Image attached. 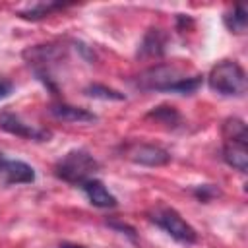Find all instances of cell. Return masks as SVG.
<instances>
[{"label":"cell","mask_w":248,"mask_h":248,"mask_svg":"<svg viewBox=\"0 0 248 248\" xmlns=\"http://www.w3.org/2000/svg\"><path fill=\"white\" fill-rule=\"evenodd\" d=\"M60 248H85V246H79V244H70V242H64V244H60Z\"/></svg>","instance_id":"obj_20"},{"label":"cell","mask_w":248,"mask_h":248,"mask_svg":"<svg viewBox=\"0 0 248 248\" xmlns=\"http://www.w3.org/2000/svg\"><path fill=\"white\" fill-rule=\"evenodd\" d=\"M0 178L4 184H31L35 180V170L19 159H4L0 165Z\"/></svg>","instance_id":"obj_7"},{"label":"cell","mask_w":248,"mask_h":248,"mask_svg":"<svg viewBox=\"0 0 248 248\" xmlns=\"http://www.w3.org/2000/svg\"><path fill=\"white\" fill-rule=\"evenodd\" d=\"M99 161L87 151V149H70L54 163V176L72 184L81 186L85 180L95 178V172L99 170Z\"/></svg>","instance_id":"obj_2"},{"label":"cell","mask_w":248,"mask_h":248,"mask_svg":"<svg viewBox=\"0 0 248 248\" xmlns=\"http://www.w3.org/2000/svg\"><path fill=\"white\" fill-rule=\"evenodd\" d=\"M0 128L8 134H14V136H19L25 140H33V141H48V138L52 136L48 130L33 126L29 122H25L19 114L10 112V110L0 112Z\"/></svg>","instance_id":"obj_5"},{"label":"cell","mask_w":248,"mask_h":248,"mask_svg":"<svg viewBox=\"0 0 248 248\" xmlns=\"http://www.w3.org/2000/svg\"><path fill=\"white\" fill-rule=\"evenodd\" d=\"M68 4H62V2H37V4H31L23 10H17L16 16L21 17V19H29V21H37V19H43L58 10H64Z\"/></svg>","instance_id":"obj_12"},{"label":"cell","mask_w":248,"mask_h":248,"mask_svg":"<svg viewBox=\"0 0 248 248\" xmlns=\"http://www.w3.org/2000/svg\"><path fill=\"white\" fill-rule=\"evenodd\" d=\"M223 161L240 170H248V141H225L223 143Z\"/></svg>","instance_id":"obj_11"},{"label":"cell","mask_w":248,"mask_h":248,"mask_svg":"<svg viewBox=\"0 0 248 248\" xmlns=\"http://www.w3.org/2000/svg\"><path fill=\"white\" fill-rule=\"evenodd\" d=\"M48 112H50L54 118L64 120V122L87 124V122H95V120H97V114H93L91 110L81 108V107H74V105H68V103L50 105V107H48Z\"/></svg>","instance_id":"obj_10"},{"label":"cell","mask_w":248,"mask_h":248,"mask_svg":"<svg viewBox=\"0 0 248 248\" xmlns=\"http://www.w3.org/2000/svg\"><path fill=\"white\" fill-rule=\"evenodd\" d=\"M79 188H81L83 194L87 196L89 203L95 205V207H101V209H112V207L118 205V200H116V198L108 192V188H107L101 180H97V178H89V180H85Z\"/></svg>","instance_id":"obj_8"},{"label":"cell","mask_w":248,"mask_h":248,"mask_svg":"<svg viewBox=\"0 0 248 248\" xmlns=\"http://www.w3.org/2000/svg\"><path fill=\"white\" fill-rule=\"evenodd\" d=\"M147 215H149L151 223H155L159 229H163L176 242H180V244H194L198 240L196 229L188 221H184L182 215L176 209H172L169 205H157Z\"/></svg>","instance_id":"obj_4"},{"label":"cell","mask_w":248,"mask_h":248,"mask_svg":"<svg viewBox=\"0 0 248 248\" xmlns=\"http://www.w3.org/2000/svg\"><path fill=\"white\" fill-rule=\"evenodd\" d=\"M12 91H14V85L10 81H6V79H0V101L6 99Z\"/></svg>","instance_id":"obj_19"},{"label":"cell","mask_w":248,"mask_h":248,"mask_svg":"<svg viewBox=\"0 0 248 248\" xmlns=\"http://www.w3.org/2000/svg\"><path fill=\"white\" fill-rule=\"evenodd\" d=\"M223 138L225 141H248V128L244 124V120L232 116V118H227L223 122Z\"/></svg>","instance_id":"obj_14"},{"label":"cell","mask_w":248,"mask_h":248,"mask_svg":"<svg viewBox=\"0 0 248 248\" xmlns=\"http://www.w3.org/2000/svg\"><path fill=\"white\" fill-rule=\"evenodd\" d=\"M147 118H153V120H157V122H161V124H165L169 128H176L180 124V120H182L180 118V112L174 107H170V105H159V107H155L153 110L147 112Z\"/></svg>","instance_id":"obj_15"},{"label":"cell","mask_w":248,"mask_h":248,"mask_svg":"<svg viewBox=\"0 0 248 248\" xmlns=\"http://www.w3.org/2000/svg\"><path fill=\"white\" fill-rule=\"evenodd\" d=\"M202 81H203L202 76H186L172 64H155L143 70L141 74H138L134 85L141 91L192 95L200 89Z\"/></svg>","instance_id":"obj_1"},{"label":"cell","mask_w":248,"mask_h":248,"mask_svg":"<svg viewBox=\"0 0 248 248\" xmlns=\"http://www.w3.org/2000/svg\"><path fill=\"white\" fill-rule=\"evenodd\" d=\"M83 95L91 97V99H101V101H126V95L112 89V87H107V85H101V83H89L85 89H83Z\"/></svg>","instance_id":"obj_16"},{"label":"cell","mask_w":248,"mask_h":248,"mask_svg":"<svg viewBox=\"0 0 248 248\" xmlns=\"http://www.w3.org/2000/svg\"><path fill=\"white\" fill-rule=\"evenodd\" d=\"M126 153L132 163L143 165V167H163L170 161V153L167 149L151 143H136Z\"/></svg>","instance_id":"obj_6"},{"label":"cell","mask_w":248,"mask_h":248,"mask_svg":"<svg viewBox=\"0 0 248 248\" xmlns=\"http://www.w3.org/2000/svg\"><path fill=\"white\" fill-rule=\"evenodd\" d=\"M4 159H6V157H4L2 153H0V165H2V161H4Z\"/></svg>","instance_id":"obj_21"},{"label":"cell","mask_w":248,"mask_h":248,"mask_svg":"<svg viewBox=\"0 0 248 248\" xmlns=\"http://www.w3.org/2000/svg\"><path fill=\"white\" fill-rule=\"evenodd\" d=\"M207 85L211 91L223 97H242L248 87L246 72L236 60H221L217 62L209 76Z\"/></svg>","instance_id":"obj_3"},{"label":"cell","mask_w":248,"mask_h":248,"mask_svg":"<svg viewBox=\"0 0 248 248\" xmlns=\"http://www.w3.org/2000/svg\"><path fill=\"white\" fill-rule=\"evenodd\" d=\"M167 50V33L163 29L151 27L143 35L140 46H138V56L141 58H161Z\"/></svg>","instance_id":"obj_9"},{"label":"cell","mask_w":248,"mask_h":248,"mask_svg":"<svg viewBox=\"0 0 248 248\" xmlns=\"http://www.w3.org/2000/svg\"><path fill=\"white\" fill-rule=\"evenodd\" d=\"M107 225H108V227H112V229H116V231H120L122 234H128L132 240H136V231H134L132 227L122 225V223H118V221H107Z\"/></svg>","instance_id":"obj_18"},{"label":"cell","mask_w":248,"mask_h":248,"mask_svg":"<svg viewBox=\"0 0 248 248\" xmlns=\"http://www.w3.org/2000/svg\"><path fill=\"white\" fill-rule=\"evenodd\" d=\"M223 23L231 33H236V35L244 33L246 25H248V10H246V6L244 4L234 6L231 12H227L223 16Z\"/></svg>","instance_id":"obj_13"},{"label":"cell","mask_w":248,"mask_h":248,"mask_svg":"<svg viewBox=\"0 0 248 248\" xmlns=\"http://www.w3.org/2000/svg\"><path fill=\"white\" fill-rule=\"evenodd\" d=\"M192 194H194L200 202L207 203V202H211L213 198L219 196V188H217L215 184H200V186H194V188H192Z\"/></svg>","instance_id":"obj_17"}]
</instances>
